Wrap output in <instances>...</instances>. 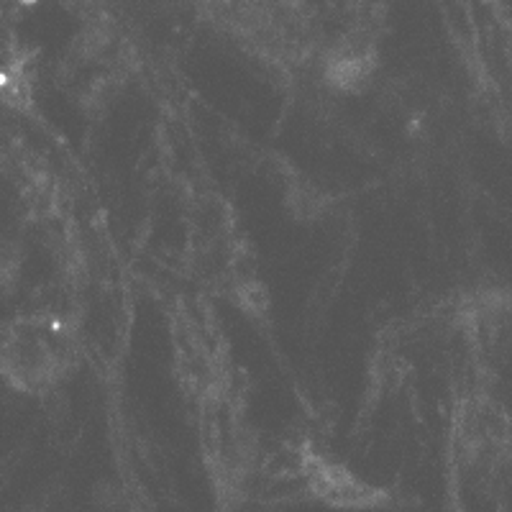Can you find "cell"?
I'll list each match as a JSON object with an SVG mask.
<instances>
[{
	"label": "cell",
	"instance_id": "6da1fadb",
	"mask_svg": "<svg viewBox=\"0 0 512 512\" xmlns=\"http://www.w3.org/2000/svg\"><path fill=\"white\" fill-rule=\"evenodd\" d=\"M0 364L8 382L18 384L21 390L36 392L41 387H49L62 377V369L67 367V356L62 354V336H57L52 328L21 323L8 338Z\"/></svg>",
	"mask_w": 512,
	"mask_h": 512
}]
</instances>
